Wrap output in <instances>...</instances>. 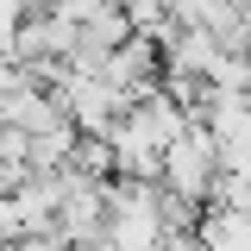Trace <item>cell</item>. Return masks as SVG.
I'll return each instance as SVG.
<instances>
[{"label": "cell", "mask_w": 251, "mask_h": 251, "mask_svg": "<svg viewBox=\"0 0 251 251\" xmlns=\"http://www.w3.org/2000/svg\"><path fill=\"white\" fill-rule=\"evenodd\" d=\"M214 176H220V145L201 120H188L170 145H163V170H157V188L163 195H182V201H201L214 195Z\"/></svg>", "instance_id": "1"}, {"label": "cell", "mask_w": 251, "mask_h": 251, "mask_svg": "<svg viewBox=\"0 0 251 251\" xmlns=\"http://www.w3.org/2000/svg\"><path fill=\"white\" fill-rule=\"evenodd\" d=\"M0 251H69V239L44 226V232H13V239H6Z\"/></svg>", "instance_id": "2"}]
</instances>
